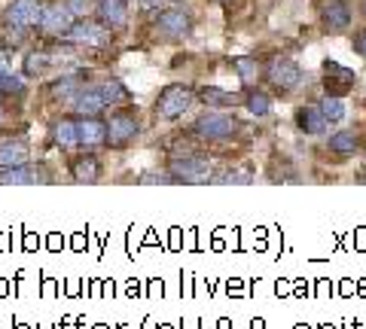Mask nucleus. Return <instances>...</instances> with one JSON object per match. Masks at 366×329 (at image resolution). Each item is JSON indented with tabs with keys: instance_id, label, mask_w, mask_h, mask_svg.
Returning a JSON list of instances; mask_svg holds the SVG:
<instances>
[{
	"instance_id": "7c9ffc66",
	"label": "nucleus",
	"mask_w": 366,
	"mask_h": 329,
	"mask_svg": "<svg viewBox=\"0 0 366 329\" xmlns=\"http://www.w3.org/2000/svg\"><path fill=\"white\" fill-rule=\"evenodd\" d=\"M67 9L74 16H86V0H67Z\"/></svg>"
},
{
	"instance_id": "9b49d317",
	"label": "nucleus",
	"mask_w": 366,
	"mask_h": 329,
	"mask_svg": "<svg viewBox=\"0 0 366 329\" xmlns=\"http://www.w3.org/2000/svg\"><path fill=\"white\" fill-rule=\"evenodd\" d=\"M324 86H327V92L333 98L348 95L351 86H354V71L342 67L339 61H324Z\"/></svg>"
},
{
	"instance_id": "a211bd4d",
	"label": "nucleus",
	"mask_w": 366,
	"mask_h": 329,
	"mask_svg": "<svg viewBox=\"0 0 366 329\" xmlns=\"http://www.w3.org/2000/svg\"><path fill=\"white\" fill-rule=\"evenodd\" d=\"M296 126H300L305 134H324L330 122L324 119V113H320L317 104H305L296 110Z\"/></svg>"
},
{
	"instance_id": "72a5a7b5",
	"label": "nucleus",
	"mask_w": 366,
	"mask_h": 329,
	"mask_svg": "<svg viewBox=\"0 0 366 329\" xmlns=\"http://www.w3.org/2000/svg\"><path fill=\"white\" fill-rule=\"evenodd\" d=\"M162 4H165V0H141V6H144V9H159Z\"/></svg>"
},
{
	"instance_id": "f704fd0d",
	"label": "nucleus",
	"mask_w": 366,
	"mask_h": 329,
	"mask_svg": "<svg viewBox=\"0 0 366 329\" xmlns=\"http://www.w3.org/2000/svg\"><path fill=\"white\" fill-rule=\"evenodd\" d=\"M250 329H262V320H254V323H250Z\"/></svg>"
},
{
	"instance_id": "c85d7f7f",
	"label": "nucleus",
	"mask_w": 366,
	"mask_h": 329,
	"mask_svg": "<svg viewBox=\"0 0 366 329\" xmlns=\"http://www.w3.org/2000/svg\"><path fill=\"white\" fill-rule=\"evenodd\" d=\"M141 183H174V180H171V174L168 171H147V174H141Z\"/></svg>"
},
{
	"instance_id": "2eb2a0df",
	"label": "nucleus",
	"mask_w": 366,
	"mask_h": 329,
	"mask_svg": "<svg viewBox=\"0 0 366 329\" xmlns=\"http://www.w3.org/2000/svg\"><path fill=\"white\" fill-rule=\"evenodd\" d=\"M98 19L104 28H125L129 21V4L125 0H98Z\"/></svg>"
},
{
	"instance_id": "ddd939ff",
	"label": "nucleus",
	"mask_w": 366,
	"mask_h": 329,
	"mask_svg": "<svg viewBox=\"0 0 366 329\" xmlns=\"http://www.w3.org/2000/svg\"><path fill=\"white\" fill-rule=\"evenodd\" d=\"M71 104H74V110L79 113V116H101L104 107H107L104 98H101V92H98V86H83L71 98Z\"/></svg>"
},
{
	"instance_id": "cd10ccee",
	"label": "nucleus",
	"mask_w": 366,
	"mask_h": 329,
	"mask_svg": "<svg viewBox=\"0 0 366 329\" xmlns=\"http://www.w3.org/2000/svg\"><path fill=\"white\" fill-rule=\"evenodd\" d=\"M235 67H238V76H242V83H254L257 74H259V67L254 59H235Z\"/></svg>"
},
{
	"instance_id": "e433bc0d",
	"label": "nucleus",
	"mask_w": 366,
	"mask_h": 329,
	"mask_svg": "<svg viewBox=\"0 0 366 329\" xmlns=\"http://www.w3.org/2000/svg\"><path fill=\"white\" fill-rule=\"evenodd\" d=\"M363 13H366V0H363Z\"/></svg>"
},
{
	"instance_id": "c756f323",
	"label": "nucleus",
	"mask_w": 366,
	"mask_h": 329,
	"mask_svg": "<svg viewBox=\"0 0 366 329\" xmlns=\"http://www.w3.org/2000/svg\"><path fill=\"white\" fill-rule=\"evenodd\" d=\"M220 180H223V183H250V180H254V174H250V171H229V174H223Z\"/></svg>"
},
{
	"instance_id": "aec40b11",
	"label": "nucleus",
	"mask_w": 366,
	"mask_h": 329,
	"mask_svg": "<svg viewBox=\"0 0 366 329\" xmlns=\"http://www.w3.org/2000/svg\"><path fill=\"white\" fill-rule=\"evenodd\" d=\"M98 92L104 98V104H122V101H129V88H125L119 79H104V83H98Z\"/></svg>"
},
{
	"instance_id": "f03ea898",
	"label": "nucleus",
	"mask_w": 366,
	"mask_h": 329,
	"mask_svg": "<svg viewBox=\"0 0 366 329\" xmlns=\"http://www.w3.org/2000/svg\"><path fill=\"white\" fill-rule=\"evenodd\" d=\"M137 131H141V116H137V110L122 107L117 113H110V119H107V146L122 150V146H129L137 138Z\"/></svg>"
},
{
	"instance_id": "473e14b6",
	"label": "nucleus",
	"mask_w": 366,
	"mask_h": 329,
	"mask_svg": "<svg viewBox=\"0 0 366 329\" xmlns=\"http://www.w3.org/2000/svg\"><path fill=\"white\" fill-rule=\"evenodd\" d=\"M9 71H13V64H9V55L0 52V74H9Z\"/></svg>"
},
{
	"instance_id": "a878e982",
	"label": "nucleus",
	"mask_w": 366,
	"mask_h": 329,
	"mask_svg": "<svg viewBox=\"0 0 366 329\" xmlns=\"http://www.w3.org/2000/svg\"><path fill=\"white\" fill-rule=\"evenodd\" d=\"M21 92H25V79L16 76L13 71L0 74V95H21Z\"/></svg>"
},
{
	"instance_id": "6e6552de",
	"label": "nucleus",
	"mask_w": 366,
	"mask_h": 329,
	"mask_svg": "<svg viewBox=\"0 0 366 329\" xmlns=\"http://www.w3.org/2000/svg\"><path fill=\"white\" fill-rule=\"evenodd\" d=\"M269 79H272V86L274 88H281V92H290V88L300 86V79H302V71H300V64L290 61V59H272L269 64Z\"/></svg>"
},
{
	"instance_id": "9d476101",
	"label": "nucleus",
	"mask_w": 366,
	"mask_h": 329,
	"mask_svg": "<svg viewBox=\"0 0 366 329\" xmlns=\"http://www.w3.org/2000/svg\"><path fill=\"white\" fill-rule=\"evenodd\" d=\"M40 0H13L6 6V25H19V28H34L40 25Z\"/></svg>"
},
{
	"instance_id": "412c9836",
	"label": "nucleus",
	"mask_w": 366,
	"mask_h": 329,
	"mask_svg": "<svg viewBox=\"0 0 366 329\" xmlns=\"http://www.w3.org/2000/svg\"><path fill=\"white\" fill-rule=\"evenodd\" d=\"M79 88H83V79H79L76 74H67V76H61V79H55V83L49 86V92L55 95V98H64V101H71Z\"/></svg>"
},
{
	"instance_id": "39448f33",
	"label": "nucleus",
	"mask_w": 366,
	"mask_h": 329,
	"mask_svg": "<svg viewBox=\"0 0 366 329\" xmlns=\"http://www.w3.org/2000/svg\"><path fill=\"white\" fill-rule=\"evenodd\" d=\"M52 174L46 165H13V168H0V183L4 186H34V183H49Z\"/></svg>"
},
{
	"instance_id": "423d86ee",
	"label": "nucleus",
	"mask_w": 366,
	"mask_h": 329,
	"mask_svg": "<svg viewBox=\"0 0 366 329\" xmlns=\"http://www.w3.org/2000/svg\"><path fill=\"white\" fill-rule=\"evenodd\" d=\"M238 131V119L229 116V113H204L196 119V134L208 141H226Z\"/></svg>"
},
{
	"instance_id": "b1692460",
	"label": "nucleus",
	"mask_w": 366,
	"mask_h": 329,
	"mask_svg": "<svg viewBox=\"0 0 366 329\" xmlns=\"http://www.w3.org/2000/svg\"><path fill=\"white\" fill-rule=\"evenodd\" d=\"M317 107H320V113H324L327 122H342V119H345V104H342L339 98H333V95H327Z\"/></svg>"
},
{
	"instance_id": "f257e3e1",
	"label": "nucleus",
	"mask_w": 366,
	"mask_h": 329,
	"mask_svg": "<svg viewBox=\"0 0 366 329\" xmlns=\"http://www.w3.org/2000/svg\"><path fill=\"white\" fill-rule=\"evenodd\" d=\"M168 174L174 183H211L214 180V168L204 156L187 153V156H174L168 162Z\"/></svg>"
},
{
	"instance_id": "58836bf2",
	"label": "nucleus",
	"mask_w": 366,
	"mask_h": 329,
	"mask_svg": "<svg viewBox=\"0 0 366 329\" xmlns=\"http://www.w3.org/2000/svg\"><path fill=\"white\" fill-rule=\"evenodd\" d=\"M320 329H330V326H320Z\"/></svg>"
},
{
	"instance_id": "6ab92c4d",
	"label": "nucleus",
	"mask_w": 366,
	"mask_h": 329,
	"mask_svg": "<svg viewBox=\"0 0 366 329\" xmlns=\"http://www.w3.org/2000/svg\"><path fill=\"white\" fill-rule=\"evenodd\" d=\"M55 143H59L61 150H74V146H79V138H76V122H74V119H61V122H55Z\"/></svg>"
},
{
	"instance_id": "7ed1b4c3",
	"label": "nucleus",
	"mask_w": 366,
	"mask_h": 329,
	"mask_svg": "<svg viewBox=\"0 0 366 329\" xmlns=\"http://www.w3.org/2000/svg\"><path fill=\"white\" fill-rule=\"evenodd\" d=\"M192 101H196V95H192L189 86H168L156 98V113L162 119H177L192 107Z\"/></svg>"
},
{
	"instance_id": "f3484780",
	"label": "nucleus",
	"mask_w": 366,
	"mask_h": 329,
	"mask_svg": "<svg viewBox=\"0 0 366 329\" xmlns=\"http://www.w3.org/2000/svg\"><path fill=\"white\" fill-rule=\"evenodd\" d=\"M71 177H74V183H98L101 180V162L92 153L76 156L71 162Z\"/></svg>"
},
{
	"instance_id": "1a4fd4ad",
	"label": "nucleus",
	"mask_w": 366,
	"mask_h": 329,
	"mask_svg": "<svg viewBox=\"0 0 366 329\" xmlns=\"http://www.w3.org/2000/svg\"><path fill=\"white\" fill-rule=\"evenodd\" d=\"M76 138L83 150H98V146H107V122L98 116H83L76 122Z\"/></svg>"
},
{
	"instance_id": "4be33fe9",
	"label": "nucleus",
	"mask_w": 366,
	"mask_h": 329,
	"mask_svg": "<svg viewBox=\"0 0 366 329\" xmlns=\"http://www.w3.org/2000/svg\"><path fill=\"white\" fill-rule=\"evenodd\" d=\"M199 98L204 101V104H211V107H235L238 104L235 95H229V92H223V88H217V86L199 88Z\"/></svg>"
},
{
	"instance_id": "393cba45",
	"label": "nucleus",
	"mask_w": 366,
	"mask_h": 329,
	"mask_svg": "<svg viewBox=\"0 0 366 329\" xmlns=\"http://www.w3.org/2000/svg\"><path fill=\"white\" fill-rule=\"evenodd\" d=\"M330 150L333 153H354L357 150V134L354 131H339L330 138Z\"/></svg>"
},
{
	"instance_id": "f8f14e48",
	"label": "nucleus",
	"mask_w": 366,
	"mask_h": 329,
	"mask_svg": "<svg viewBox=\"0 0 366 329\" xmlns=\"http://www.w3.org/2000/svg\"><path fill=\"white\" fill-rule=\"evenodd\" d=\"M192 25V19L183 13V9H159V16H156V28L162 37H171V40H177L183 37V34L189 31Z\"/></svg>"
},
{
	"instance_id": "dca6fc26",
	"label": "nucleus",
	"mask_w": 366,
	"mask_h": 329,
	"mask_svg": "<svg viewBox=\"0 0 366 329\" xmlns=\"http://www.w3.org/2000/svg\"><path fill=\"white\" fill-rule=\"evenodd\" d=\"M31 162V146L21 138H9L0 143V168H13V165H25Z\"/></svg>"
},
{
	"instance_id": "c9c22d12",
	"label": "nucleus",
	"mask_w": 366,
	"mask_h": 329,
	"mask_svg": "<svg viewBox=\"0 0 366 329\" xmlns=\"http://www.w3.org/2000/svg\"><path fill=\"white\" fill-rule=\"evenodd\" d=\"M0 119H4V104H0Z\"/></svg>"
},
{
	"instance_id": "4c0bfd02",
	"label": "nucleus",
	"mask_w": 366,
	"mask_h": 329,
	"mask_svg": "<svg viewBox=\"0 0 366 329\" xmlns=\"http://www.w3.org/2000/svg\"><path fill=\"white\" fill-rule=\"evenodd\" d=\"M296 329H308V326H296Z\"/></svg>"
},
{
	"instance_id": "2f4dec72",
	"label": "nucleus",
	"mask_w": 366,
	"mask_h": 329,
	"mask_svg": "<svg viewBox=\"0 0 366 329\" xmlns=\"http://www.w3.org/2000/svg\"><path fill=\"white\" fill-rule=\"evenodd\" d=\"M354 49H357V52L363 55V59H366V31H360V34H357V40H354Z\"/></svg>"
},
{
	"instance_id": "0eeeda50",
	"label": "nucleus",
	"mask_w": 366,
	"mask_h": 329,
	"mask_svg": "<svg viewBox=\"0 0 366 329\" xmlns=\"http://www.w3.org/2000/svg\"><path fill=\"white\" fill-rule=\"evenodd\" d=\"M74 21H76V16L67 9V4H49V6H43V13H40V28L46 34H55V37H64Z\"/></svg>"
},
{
	"instance_id": "bb28decb",
	"label": "nucleus",
	"mask_w": 366,
	"mask_h": 329,
	"mask_svg": "<svg viewBox=\"0 0 366 329\" xmlns=\"http://www.w3.org/2000/svg\"><path fill=\"white\" fill-rule=\"evenodd\" d=\"M247 110L254 113V116H266V113L272 110V101H269V95H262V92H254V95H247Z\"/></svg>"
},
{
	"instance_id": "5701e85b",
	"label": "nucleus",
	"mask_w": 366,
	"mask_h": 329,
	"mask_svg": "<svg viewBox=\"0 0 366 329\" xmlns=\"http://www.w3.org/2000/svg\"><path fill=\"white\" fill-rule=\"evenodd\" d=\"M49 61L52 59L46 52H28L25 61H21V74H25V76H40L46 67H49Z\"/></svg>"
},
{
	"instance_id": "4468645a",
	"label": "nucleus",
	"mask_w": 366,
	"mask_h": 329,
	"mask_svg": "<svg viewBox=\"0 0 366 329\" xmlns=\"http://www.w3.org/2000/svg\"><path fill=\"white\" fill-rule=\"evenodd\" d=\"M320 21H324V31L327 34H342V31L351 25V9H348V4H345V0H333V4H327Z\"/></svg>"
},
{
	"instance_id": "20e7f679",
	"label": "nucleus",
	"mask_w": 366,
	"mask_h": 329,
	"mask_svg": "<svg viewBox=\"0 0 366 329\" xmlns=\"http://www.w3.org/2000/svg\"><path fill=\"white\" fill-rule=\"evenodd\" d=\"M64 40L76 43V46H89V49H104L110 43V28H104L101 21H74L67 28Z\"/></svg>"
}]
</instances>
